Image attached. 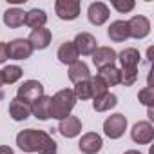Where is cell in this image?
<instances>
[{
	"instance_id": "cell-12",
	"label": "cell",
	"mask_w": 154,
	"mask_h": 154,
	"mask_svg": "<svg viewBox=\"0 0 154 154\" xmlns=\"http://www.w3.org/2000/svg\"><path fill=\"white\" fill-rule=\"evenodd\" d=\"M91 56H93V63H94L98 69H103V67H107V65H114L118 53H116L112 47H96V51H94Z\"/></svg>"
},
{
	"instance_id": "cell-33",
	"label": "cell",
	"mask_w": 154,
	"mask_h": 154,
	"mask_svg": "<svg viewBox=\"0 0 154 154\" xmlns=\"http://www.w3.org/2000/svg\"><path fill=\"white\" fill-rule=\"evenodd\" d=\"M123 154H141L140 150H134V149H131V150H125Z\"/></svg>"
},
{
	"instance_id": "cell-7",
	"label": "cell",
	"mask_w": 154,
	"mask_h": 154,
	"mask_svg": "<svg viewBox=\"0 0 154 154\" xmlns=\"http://www.w3.org/2000/svg\"><path fill=\"white\" fill-rule=\"evenodd\" d=\"M131 138L138 145H149L154 140V127L150 125V122H138L131 131Z\"/></svg>"
},
{
	"instance_id": "cell-2",
	"label": "cell",
	"mask_w": 154,
	"mask_h": 154,
	"mask_svg": "<svg viewBox=\"0 0 154 154\" xmlns=\"http://www.w3.org/2000/svg\"><path fill=\"white\" fill-rule=\"evenodd\" d=\"M76 105V98L72 94V89H62L54 96H51V118L63 120L71 116V111Z\"/></svg>"
},
{
	"instance_id": "cell-13",
	"label": "cell",
	"mask_w": 154,
	"mask_h": 154,
	"mask_svg": "<svg viewBox=\"0 0 154 154\" xmlns=\"http://www.w3.org/2000/svg\"><path fill=\"white\" fill-rule=\"evenodd\" d=\"M51 38H53V35H51V31H49V29H45V27H38V29H33V31H31V35H29L27 42L31 44L33 51H35V49L42 51V49L49 47Z\"/></svg>"
},
{
	"instance_id": "cell-23",
	"label": "cell",
	"mask_w": 154,
	"mask_h": 154,
	"mask_svg": "<svg viewBox=\"0 0 154 154\" xmlns=\"http://www.w3.org/2000/svg\"><path fill=\"white\" fill-rule=\"evenodd\" d=\"M96 76L103 80V84L107 87H114V85L120 84V69L114 67V65H107L103 69H98V74Z\"/></svg>"
},
{
	"instance_id": "cell-5",
	"label": "cell",
	"mask_w": 154,
	"mask_h": 154,
	"mask_svg": "<svg viewBox=\"0 0 154 154\" xmlns=\"http://www.w3.org/2000/svg\"><path fill=\"white\" fill-rule=\"evenodd\" d=\"M127 26H129V38L141 40V38L149 36V33H150V22L143 15H134L131 20H127Z\"/></svg>"
},
{
	"instance_id": "cell-17",
	"label": "cell",
	"mask_w": 154,
	"mask_h": 154,
	"mask_svg": "<svg viewBox=\"0 0 154 154\" xmlns=\"http://www.w3.org/2000/svg\"><path fill=\"white\" fill-rule=\"evenodd\" d=\"M140 58H141V54H140V51L134 49V47H127V49H123L122 53H118V56H116V60H118V62L122 63V67H125V69H138Z\"/></svg>"
},
{
	"instance_id": "cell-4",
	"label": "cell",
	"mask_w": 154,
	"mask_h": 154,
	"mask_svg": "<svg viewBox=\"0 0 154 154\" xmlns=\"http://www.w3.org/2000/svg\"><path fill=\"white\" fill-rule=\"evenodd\" d=\"M127 131V118L122 114V112H116V114H111L105 122H103V132L107 138L111 140H118L125 134Z\"/></svg>"
},
{
	"instance_id": "cell-8",
	"label": "cell",
	"mask_w": 154,
	"mask_h": 154,
	"mask_svg": "<svg viewBox=\"0 0 154 154\" xmlns=\"http://www.w3.org/2000/svg\"><path fill=\"white\" fill-rule=\"evenodd\" d=\"M33 54V47L26 38H15L8 44V56L13 60H26Z\"/></svg>"
},
{
	"instance_id": "cell-28",
	"label": "cell",
	"mask_w": 154,
	"mask_h": 154,
	"mask_svg": "<svg viewBox=\"0 0 154 154\" xmlns=\"http://www.w3.org/2000/svg\"><path fill=\"white\" fill-rule=\"evenodd\" d=\"M136 80H138V69H125V67L120 69V84L129 87L136 84Z\"/></svg>"
},
{
	"instance_id": "cell-24",
	"label": "cell",
	"mask_w": 154,
	"mask_h": 154,
	"mask_svg": "<svg viewBox=\"0 0 154 154\" xmlns=\"http://www.w3.org/2000/svg\"><path fill=\"white\" fill-rule=\"evenodd\" d=\"M116 103H118L116 94H112V93H105L103 96L94 98V102H93V109H94L96 112H105V111H111L112 107H116Z\"/></svg>"
},
{
	"instance_id": "cell-21",
	"label": "cell",
	"mask_w": 154,
	"mask_h": 154,
	"mask_svg": "<svg viewBox=\"0 0 154 154\" xmlns=\"http://www.w3.org/2000/svg\"><path fill=\"white\" fill-rule=\"evenodd\" d=\"M24 22H26V11L24 9H20V8H9V9H6V13H4V24L8 26V27H20V26H24Z\"/></svg>"
},
{
	"instance_id": "cell-26",
	"label": "cell",
	"mask_w": 154,
	"mask_h": 154,
	"mask_svg": "<svg viewBox=\"0 0 154 154\" xmlns=\"http://www.w3.org/2000/svg\"><path fill=\"white\" fill-rule=\"evenodd\" d=\"M89 84H91V94H93V100H94V98L103 96L105 93H109V87L103 84V80H102V78H98V76H91Z\"/></svg>"
},
{
	"instance_id": "cell-29",
	"label": "cell",
	"mask_w": 154,
	"mask_h": 154,
	"mask_svg": "<svg viewBox=\"0 0 154 154\" xmlns=\"http://www.w3.org/2000/svg\"><path fill=\"white\" fill-rule=\"evenodd\" d=\"M138 100H140V103H143V105L150 107V105H152V102H154V89H152L150 85L143 87V89L138 93Z\"/></svg>"
},
{
	"instance_id": "cell-22",
	"label": "cell",
	"mask_w": 154,
	"mask_h": 154,
	"mask_svg": "<svg viewBox=\"0 0 154 154\" xmlns=\"http://www.w3.org/2000/svg\"><path fill=\"white\" fill-rule=\"evenodd\" d=\"M24 24H26L27 27H31V29L44 27V26L47 24V15H45L44 9L35 8V9H31V11L26 13V22H24Z\"/></svg>"
},
{
	"instance_id": "cell-19",
	"label": "cell",
	"mask_w": 154,
	"mask_h": 154,
	"mask_svg": "<svg viewBox=\"0 0 154 154\" xmlns=\"http://www.w3.org/2000/svg\"><path fill=\"white\" fill-rule=\"evenodd\" d=\"M107 35L112 42L120 44V42H125L129 38V26H127V20H114L109 29H107Z\"/></svg>"
},
{
	"instance_id": "cell-30",
	"label": "cell",
	"mask_w": 154,
	"mask_h": 154,
	"mask_svg": "<svg viewBox=\"0 0 154 154\" xmlns=\"http://www.w3.org/2000/svg\"><path fill=\"white\" fill-rule=\"evenodd\" d=\"M111 6L118 11V13H129V11H132L134 9V2L132 0H112L111 2Z\"/></svg>"
},
{
	"instance_id": "cell-1",
	"label": "cell",
	"mask_w": 154,
	"mask_h": 154,
	"mask_svg": "<svg viewBox=\"0 0 154 154\" xmlns=\"http://www.w3.org/2000/svg\"><path fill=\"white\" fill-rule=\"evenodd\" d=\"M17 145L24 152H38V154H58L56 141L45 132L36 129H26L17 134Z\"/></svg>"
},
{
	"instance_id": "cell-14",
	"label": "cell",
	"mask_w": 154,
	"mask_h": 154,
	"mask_svg": "<svg viewBox=\"0 0 154 154\" xmlns=\"http://www.w3.org/2000/svg\"><path fill=\"white\" fill-rule=\"evenodd\" d=\"M58 131L63 138H74L82 132V122L76 118V116H67L63 120H60Z\"/></svg>"
},
{
	"instance_id": "cell-6",
	"label": "cell",
	"mask_w": 154,
	"mask_h": 154,
	"mask_svg": "<svg viewBox=\"0 0 154 154\" xmlns=\"http://www.w3.org/2000/svg\"><path fill=\"white\" fill-rule=\"evenodd\" d=\"M54 11L60 20H76L80 15V2L78 0H56Z\"/></svg>"
},
{
	"instance_id": "cell-32",
	"label": "cell",
	"mask_w": 154,
	"mask_h": 154,
	"mask_svg": "<svg viewBox=\"0 0 154 154\" xmlns=\"http://www.w3.org/2000/svg\"><path fill=\"white\" fill-rule=\"evenodd\" d=\"M0 154H15V150L9 145H0Z\"/></svg>"
},
{
	"instance_id": "cell-25",
	"label": "cell",
	"mask_w": 154,
	"mask_h": 154,
	"mask_svg": "<svg viewBox=\"0 0 154 154\" xmlns=\"http://www.w3.org/2000/svg\"><path fill=\"white\" fill-rule=\"evenodd\" d=\"M22 74H24V71H22V67H18V65H6V67L2 69L4 84H15V82H18V80L22 78Z\"/></svg>"
},
{
	"instance_id": "cell-11",
	"label": "cell",
	"mask_w": 154,
	"mask_h": 154,
	"mask_svg": "<svg viewBox=\"0 0 154 154\" xmlns=\"http://www.w3.org/2000/svg\"><path fill=\"white\" fill-rule=\"evenodd\" d=\"M102 145H103L102 136L96 134V132H87V134H84V136L80 138V141H78V149H80L84 154H96V152L102 150Z\"/></svg>"
},
{
	"instance_id": "cell-31",
	"label": "cell",
	"mask_w": 154,
	"mask_h": 154,
	"mask_svg": "<svg viewBox=\"0 0 154 154\" xmlns=\"http://www.w3.org/2000/svg\"><path fill=\"white\" fill-rule=\"evenodd\" d=\"M8 44L6 42H0V63H6L8 60Z\"/></svg>"
},
{
	"instance_id": "cell-20",
	"label": "cell",
	"mask_w": 154,
	"mask_h": 154,
	"mask_svg": "<svg viewBox=\"0 0 154 154\" xmlns=\"http://www.w3.org/2000/svg\"><path fill=\"white\" fill-rule=\"evenodd\" d=\"M9 116L15 122H24L31 116V105L20 102L18 98H13L11 103H9Z\"/></svg>"
},
{
	"instance_id": "cell-3",
	"label": "cell",
	"mask_w": 154,
	"mask_h": 154,
	"mask_svg": "<svg viewBox=\"0 0 154 154\" xmlns=\"http://www.w3.org/2000/svg\"><path fill=\"white\" fill-rule=\"evenodd\" d=\"M40 96H44V85L38 80H26L17 91V98L27 105L35 103Z\"/></svg>"
},
{
	"instance_id": "cell-15",
	"label": "cell",
	"mask_w": 154,
	"mask_h": 154,
	"mask_svg": "<svg viewBox=\"0 0 154 154\" xmlns=\"http://www.w3.org/2000/svg\"><path fill=\"white\" fill-rule=\"evenodd\" d=\"M31 114L36 120H49L51 118V96H40L35 103H31Z\"/></svg>"
},
{
	"instance_id": "cell-34",
	"label": "cell",
	"mask_w": 154,
	"mask_h": 154,
	"mask_svg": "<svg viewBox=\"0 0 154 154\" xmlns=\"http://www.w3.org/2000/svg\"><path fill=\"white\" fill-rule=\"evenodd\" d=\"M4 85V78H2V71H0V87Z\"/></svg>"
},
{
	"instance_id": "cell-18",
	"label": "cell",
	"mask_w": 154,
	"mask_h": 154,
	"mask_svg": "<svg viewBox=\"0 0 154 154\" xmlns=\"http://www.w3.org/2000/svg\"><path fill=\"white\" fill-rule=\"evenodd\" d=\"M91 78V71L87 67V63L84 62H76L72 65H69V80L76 85V84H80V82H87Z\"/></svg>"
},
{
	"instance_id": "cell-9",
	"label": "cell",
	"mask_w": 154,
	"mask_h": 154,
	"mask_svg": "<svg viewBox=\"0 0 154 154\" xmlns=\"http://www.w3.org/2000/svg\"><path fill=\"white\" fill-rule=\"evenodd\" d=\"M72 44H74L76 51H78V54H82V56H91L98 47V42L91 33H78L74 36Z\"/></svg>"
},
{
	"instance_id": "cell-27",
	"label": "cell",
	"mask_w": 154,
	"mask_h": 154,
	"mask_svg": "<svg viewBox=\"0 0 154 154\" xmlns=\"http://www.w3.org/2000/svg\"><path fill=\"white\" fill-rule=\"evenodd\" d=\"M89 80H91V78H89ZM89 80H87V82H80V84H76V85H74L72 94H74L76 100H89V98H93Z\"/></svg>"
},
{
	"instance_id": "cell-10",
	"label": "cell",
	"mask_w": 154,
	"mask_h": 154,
	"mask_svg": "<svg viewBox=\"0 0 154 154\" xmlns=\"http://www.w3.org/2000/svg\"><path fill=\"white\" fill-rule=\"evenodd\" d=\"M109 8L103 2H93L87 8V18L93 26H103L109 20Z\"/></svg>"
},
{
	"instance_id": "cell-16",
	"label": "cell",
	"mask_w": 154,
	"mask_h": 154,
	"mask_svg": "<svg viewBox=\"0 0 154 154\" xmlns=\"http://www.w3.org/2000/svg\"><path fill=\"white\" fill-rule=\"evenodd\" d=\"M56 56H58V60H60L63 65H72V63L78 62V58H80V54H78V51H76V47H74L72 42H63V44L58 47Z\"/></svg>"
}]
</instances>
